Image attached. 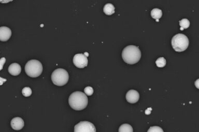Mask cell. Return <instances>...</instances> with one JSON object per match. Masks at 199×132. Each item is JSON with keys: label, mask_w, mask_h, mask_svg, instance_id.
Returning <instances> with one entry per match:
<instances>
[{"label": "cell", "mask_w": 199, "mask_h": 132, "mask_svg": "<svg viewBox=\"0 0 199 132\" xmlns=\"http://www.w3.org/2000/svg\"><path fill=\"white\" fill-rule=\"evenodd\" d=\"M69 103L72 108L76 110H82L88 105L87 95L80 91H76L70 95Z\"/></svg>", "instance_id": "cell-1"}, {"label": "cell", "mask_w": 199, "mask_h": 132, "mask_svg": "<svg viewBox=\"0 0 199 132\" xmlns=\"http://www.w3.org/2000/svg\"><path fill=\"white\" fill-rule=\"evenodd\" d=\"M122 57L127 64H136L141 58V52L138 47L135 45H128L123 50Z\"/></svg>", "instance_id": "cell-2"}, {"label": "cell", "mask_w": 199, "mask_h": 132, "mask_svg": "<svg viewBox=\"0 0 199 132\" xmlns=\"http://www.w3.org/2000/svg\"><path fill=\"white\" fill-rule=\"evenodd\" d=\"M25 69L28 76L31 77H37L42 74L43 66L42 63L38 60H31L25 65Z\"/></svg>", "instance_id": "cell-3"}, {"label": "cell", "mask_w": 199, "mask_h": 132, "mask_svg": "<svg viewBox=\"0 0 199 132\" xmlns=\"http://www.w3.org/2000/svg\"><path fill=\"white\" fill-rule=\"evenodd\" d=\"M172 47L176 52H181L185 51L189 46V39L186 35L178 34L172 38Z\"/></svg>", "instance_id": "cell-4"}, {"label": "cell", "mask_w": 199, "mask_h": 132, "mask_svg": "<svg viewBox=\"0 0 199 132\" xmlns=\"http://www.w3.org/2000/svg\"><path fill=\"white\" fill-rule=\"evenodd\" d=\"M69 78V74L63 69H57L51 74V80L54 84L62 86L67 83Z\"/></svg>", "instance_id": "cell-5"}, {"label": "cell", "mask_w": 199, "mask_h": 132, "mask_svg": "<svg viewBox=\"0 0 199 132\" xmlns=\"http://www.w3.org/2000/svg\"><path fill=\"white\" fill-rule=\"evenodd\" d=\"M75 132H96V128L94 125L88 121L80 122L74 127Z\"/></svg>", "instance_id": "cell-6"}, {"label": "cell", "mask_w": 199, "mask_h": 132, "mask_svg": "<svg viewBox=\"0 0 199 132\" xmlns=\"http://www.w3.org/2000/svg\"><path fill=\"white\" fill-rule=\"evenodd\" d=\"M73 63L77 68H84L88 65V58L84 54H77L74 56Z\"/></svg>", "instance_id": "cell-7"}, {"label": "cell", "mask_w": 199, "mask_h": 132, "mask_svg": "<svg viewBox=\"0 0 199 132\" xmlns=\"http://www.w3.org/2000/svg\"><path fill=\"white\" fill-rule=\"evenodd\" d=\"M12 31L11 29L6 27H0V41L5 42L11 38Z\"/></svg>", "instance_id": "cell-8"}, {"label": "cell", "mask_w": 199, "mask_h": 132, "mask_svg": "<svg viewBox=\"0 0 199 132\" xmlns=\"http://www.w3.org/2000/svg\"><path fill=\"white\" fill-rule=\"evenodd\" d=\"M140 95L137 91L130 90L126 95V99L129 103H135L139 100Z\"/></svg>", "instance_id": "cell-9"}, {"label": "cell", "mask_w": 199, "mask_h": 132, "mask_svg": "<svg viewBox=\"0 0 199 132\" xmlns=\"http://www.w3.org/2000/svg\"><path fill=\"white\" fill-rule=\"evenodd\" d=\"M12 128L14 130H20L23 128L25 126L24 121L22 118L20 117H16L12 120L11 122Z\"/></svg>", "instance_id": "cell-10"}, {"label": "cell", "mask_w": 199, "mask_h": 132, "mask_svg": "<svg viewBox=\"0 0 199 132\" xmlns=\"http://www.w3.org/2000/svg\"><path fill=\"white\" fill-rule=\"evenodd\" d=\"M9 72L11 75L14 76L18 75L21 71V66L17 63H13L9 66Z\"/></svg>", "instance_id": "cell-11"}, {"label": "cell", "mask_w": 199, "mask_h": 132, "mask_svg": "<svg viewBox=\"0 0 199 132\" xmlns=\"http://www.w3.org/2000/svg\"><path fill=\"white\" fill-rule=\"evenodd\" d=\"M103 11L105 14L109 16L115 13V7L113 4L108 3L106 4L104 7Z\"/></svg>", "instance_id": "cell-12"}, {"label": "cell", "mask_w": 199, "mask_h": 132, "mask_svg": "<svg viewBox=\"0 0 199 132\" xmlns=\"http://www.w3.org/2000/svg\"><path fill=\"white\" fill-rule=\"evenodd\" d=\"M151 16L152 18L156 20L157 22H159V19L161 18L162 11L158 8H155L151 10Z\"/></svg>", "instance_id": "cell-13"}, {"label": "cell", "mask_w": 199, "mask_h": 132, "mask_svg": "<svg viewBox=\"0 0 199 132\" xmlns=\"http://www.w3.org/2000/svg\"><path fill=\"white\" fill-rule=\"evenodd\" d=\"M119 132H133V130L132 126L129 124H124L120 126L119 128Z\"/></svg>", "instance_id": "cell-14"}, {"label": "cell", "mask_w": 199, "mask_h": 132, "mask_svg": "<svg viewBox=\"0 0 199 132\" xmlns=\"http://www.w3.org/2000/svg\"><path fill=\"white\" fill-rule=\"evenodd\" d=\"M156 64L157 67H159V68H162V67H164V66H166V60L164 57H160L158 58L156 62Z\"/></svg>", "instance_id": "cell-15"}, {"label": "cell", "mask_w": 199, "mask_h": 132, "mask_svg": "<svg viewBox=\"0 0 199 132\" xmlns=\"http://www.w3.org/2000/svg\"><path fill=\"white\" fill-rule=\"evenodd\" d=\"M180 27L184 29H187L190 26V21L187 19H183L179 21Z\"/></svg>", "instance_id": "cell-16"}, {"label": "cell", "mask_w": 199, "mask_h": 132, "mask_svg": "<svg viewBox=\"0 0 199 132\" xmlns=\"http://www.w3.org/2000/svg\"><path fill=\"white\" fill-rule=\"evenodd\" d=\"M23 96L25 97H29L32 94V90L29 87H25L22 90Z\"/></svg>", "instance_id": "cell-17"}, {"label": "cell", "mask_w": 199, "mask_h": 132, "mask_svg": "<svg viewBox=\"0 0 199 132\" xmlns=\"http://www.w3.org/2000/svg\"><path fill=\"white\" fill-rule=\"evenodd\" d=\"M164 132V130L162 129V128L159 126H152L149 128V129L148 130V132Z\"/></svg>", "instance_id": "cell-18"}, {"label": "cell", "mask_w": 199, "mask_h": 132, "mask_svg": "<svg viewBox=\"0 0 199 132\" xmlns=\"http://www.w3.org/2000/svg\"><path fill=\"white\" fill-rule=\"evenodd\" d=\"M84 92L87 95L90 96L93 93V89L91 87L88 86L84 89Z\"/></svg>", "instance_id": "cell-19"}, {"label": "cell", "mask_w": 199, "mask_h": 132, "mask_svg": "<svg viewBox=\"0 0 199 132\" xmlns=\"http://www.w3.org/2000/svg\"><path fill=\"white\" fill-rule=\"evenodd\" d=\"M6 62V59L5 57L1 58L0 59V71L2 70L3 68V66Z\"/></svg>", "instance_id": "cell-20"}, {"label": "cell", "mask_w": 199, "mask_h": 132, "mask_svg": "<svg viewBox=\"0 0 199 132\" xmlns=\"http://www.w3.org/2000/svg\"><path fill=\"white\" fill-rule=\"evenodd\" d=\"M13 1V0H0V3L6 4V3H8L9 2H12Z\"/></svg>", "instance_id": "cell-21"}, {"label": "cell", "mask_w": 199, "mask_h": 132, "mask_svg": "<svg viewBox=\"0 0 199 132\" xmlns=\"http://www.w3.org/2000/svg\"><path fill=\"white\" fill-rule=\"evenodd\" d=\"M7 80L6 79H4V78H2L0 77V85H2L3 84V83L7 81Z\"/></svg>", "instance_id": "cell-22"}, {"label": "cell", "mask_w": 199, "mask_h": 132, "mask_svg": "<svg viewBox=\"0 0 199 132\" xmlns=\"http://www.w3.org/2000/svg\"><path fill=\"white\" fill-rule=\"evenodd\" d=\"M151 108H148L147 110H146V111H145V113L147 114V115H149V114H150V113H151Z\"/></svg>", "instance_id": "cell-23"}, {"label": "cell", "mask_w": 199, "mask_h": 132, "mask_svg": "<svg viewBox=\"0 0 199 132\" xmlns=\"http://www.w3.org/2000/svg\"><path fill=\"white\" fill-rule=\"evenodd\" d=\"M199 80H196V82H195V86L197 87V88L198 89L199 88Z\"/></svg>", "instance_id": "cell-24"}, {"label": "cell", "mask_w": 199, "mask_h": 132, "mask_svg": "<svg viewBox=\"0 0 199 132\" xmlns=\"http://www.w3.org/2000/svg\"><path fill=\"white\" fill-rule=\"evenodd\" d=\"M84 55L86 56H87V57H88V56H89V54H88V52H85V53H84Z\"/></svg>", "instance_id": "cell-25"}, {"label": "cell", "mask_w": 199, "mask_h": 132, "mask_svg": "<svg viewBox=\"0 0 199 132\" xmlns=\"http://www.w3.org/2000/svg\"><path fill=\"white\" fill-rule=\"evenodd\" d=\"M184 29H183L182 27H180V30H181V31H182V30H184Z\"/></svg>", "instance_id": "cell-26"}]
</instances>
